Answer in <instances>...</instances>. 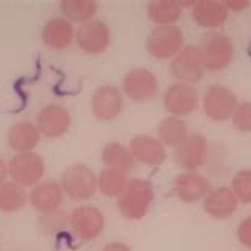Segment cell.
I'll use <instances>...</instances> for the list:
<instances>
[{
  "label": "cell",
  "instance_id": "6da1fadb",
  "mask_svg": "<svg viewBox=\"0 0 251 251\" xmlns=\"http://www.w3.org/2000/svg\"><path fill=\"white\" fill-rule=\"evenodd\" d=\"M153 186L147 180H130L124 188L120 199H118V208L124 218L132 221L142 220L148 213L151 202H153Z\"/></svg>",
  "mask_w": 251,
  "mask_h": 251
},
{
  "label": "cell",
  "instance_id": "7a4b0ae2",
  "mask_svg": "<svg viewBox=\"0 0 251 251\" xmlns=\"http://www.w3.org/2000/svg\"><path fill=\"white\" fill-rule=\"evenodd\" d=\"M202 65L208 70H223L232 61V42L220 32H210L201 40L199 46Z\"/></svg>",
  "mask_w": 251,
  "mask_h": 251
},
{
  "label": "cell",
  "instance_id": "3957f363",
  "mask_svg": "<svg viewBox=\"0 0 251 251\" xmlns=\"http://www.w3.org/2000/svg\"><path fill=\"white\" fill-rule=\"evenodd\" d=\"M62 188L74 201H86L94 196L97 189V176L88 166L76 164L64 172Z\"/></svg>",
  "mask_w": 251,
  "mask_h": 251
},
{
  "label": "cell",
  "instance_id": "277c9868",
  "mask_svg": "<svg viewBox=\"0 0 251 251\" xmlns=\"http://www.w3.org/2000/svg\"><path fill=\"white\" fill-rule=\"evenodd\" d=\"M183 34L176 25H159L147 38V51L156 59H169L183 50Z\"/></svg>",
  "mask_w": 251,
  "mask_h": 251
},
{
  "label": "cell",
  "instance_id": "5b68a950",
  "mask_svg": "<svg viewBox=\"0 0 251 251\" xmlns=\"http://www.w3.org/2000/svg\"><path fill=\"white\" fill-rule=\"evenodd\" d=\"M237 108V96L232 89L221 84H213L203 96V110L211 121L223 123L232 118Z\"/></svg>",
  "mask_w": 251,
  "mask_h": 251
},
{
  "label": "cell",
  "instance_id": "8992f818",
  "mask_svg": "<svg viewBox=\"0 0 251 251\" xmlns=\"http://www.w3.org/2000/svg\"><path fill=\"white\" fill-rule=\"evenodd\" d=\"M8 172L19 186H32L42 180L45 174L43 157L35 153H19L10 162Z\"/></svg>",
  "mask_w": 251,
  "mask_h": 251
},
{
  "label": "cell",
  "instance_id": "52a82bcc",
  "mask_svg": "<svg viewBox=\"0 0 251 251\" xmlns=\"http://www.w3.org/2000/svg\"><path fill=\"white\" fill-rule=\"evenodd\" d=\"M170 72L176 80L184 83H196L203 75V65L197 46L183 48L170 64Z\"/></svg>",
  "mask_w": 251,
  "mask_h": 251
},
{
  "label": "cell",
  "instance_id": "ba28073f",
  "mask_svg": "<svg viewBox=\"0 0 251 251\" xmlns=\"http://www.w3.org/2000/svg\"><path fill=\"white\" fill-rule=\"evenodd\" d=\"M70 227L81 240H94L103 229V215L92 205H81L72 211Z\"/></svg>",
  "mask_w": 251,
  "mask_h": 251
},
{
  "label": "cell",
  "instance_id": "9c48e42d",
  "mask_svg": "<svg viewBox=\"0 0 251 251\" xmlns=\"http://www.w3.org/2000/svg\"><path fill=\"white\" fill-rule=\"evenodd\" d=\"M123 88L130 100L145 102L157 94V80L150 70L135 69L124 76Z\"/></svg>",
  "mask_w": 251,
  "mask_h": 251
},
{
  "label": "cell",
  "instance_id": "30bf717a",
  "mask_svg": "<svg viewBox=\"0 0 251 251\" xmlns=\"http://www.w3.org/2000/svg\"><path fill=\"white\" fill-rule=\"evenodd\" d=\"M78 46L89 54H100L110 45V29L102 21H88L76 30Z\"/></svg>",
  "mask_w": 251,
  "mask_h": 251
},
{
  "label": "cell",
  "instance_id": "8fae6325",
  "mask_svg": "<svg viewBox=\"0 0 251 251\" xmlns=\"http://www.w3.org/2000/svg\"><path fill=\"white\" fill-rule=\"evenodd\" d=\"M199 103V94L191 84H174L164 96V105L175 116H188Z\"/></svg>",
  "mask_w": 251,
  "mask_h": 251
},
{
  "label": "cell",
  "instance_id": "7c38bea8",
  "mask_svg": "<svg viewBox=\"0 0 251 251\" xmlns=\"http://www.w3.org/2000/svg\"><path fill=\"white\" fill-rule=\"evenodd\" d=\"M129 151L135 161L151 167L161 166L167 159V151L161 140H156L150 135H138L132 138Z\"/></svg>",
  "mask_w": 251,
  "mask_h": 251
},
{
  "label": "cell",
  "instance_id": "4fadbf2b",
  "mask_svg": "<svg viewBox=\"0 0 251 251\" xmlns=\"http://www.w3.org/2000/svg\"><path fill=\"white\" fill-rule=\"evenodd\" d=\"M123 96L115 86H102L92 96V113L100 121H111L121 113Z\"/></svg>",
  "mask_w": 251,
  "mask_h": 251
},
{
  "label": "cell",
  "instance_id": "5bb4252c",
  "mask_svg": "<svg viewBox=\"0 0 251 251\" xmlns=\"http://www.w3.org/2000/svg\"><path fill=\"white\" fill-rule=\"evenodd\" d=\"M37 123H38V130L43 135L56 138V137H62L69 130L72 118L64 107L57 103H51L42 108Z\"/></svg>",
  "mask_w": 251,
  "mask_h": 251
},
{
  "label": "cell",
  "instance_id": "9a60e30c",
  "mask_svg": "<svg viewBox=\"0 0 251 251\" xmlns=\"http://www.w3.org/2000/svg\"><path fill=\"white\" fill-rule=\"evenodd\" d=\"M210 181L201 174H194V172H188V174H181L176 176L174 183V193L181 202H197L202 199L203 196L208 193Z\"/></svg>",
  "mask_w": 251,
  "mask_h": 251
},
{
  "label": "cell",
  "instance_id": "2e32d148",
  "mask_svg": "<svg viewBox=\"0 0 251 251\" xmlns=\"http://www.w3.org/2000/svg\"><path fill=\"white\" fill-rule=\"evenodd\" d=\"M207 138L202 134H193L186 138L180 148H176V161L186 170H196L205 162Z\"/></svg>",
  "mask_w": 251,
  "mask_h": 251
},
{
  "label": "cell",
  "instance_id": "e0dca14e",
  "mask_svg": "<svg viewBox=\"0 0 251 251\" xmlns=\"http://www.w3.org/2000/svg\"><path fill=\"white\" fill-rule=\"evenodd\" d=\"M237 205H239V199L229 188H218L211 191L203 202L207 215L216 218V220H226V218L232 216Z\"/></svg>",
  "mask_w": 251,
  "mask_h": 251
},
{
  "label": "cell",
  "instance_id": "ac0fdd59",
  "mask_svg": "<svg viewBox=\"0 0 251 251\" xmlns=\"http://www.w3.org/2000/svg\"><path fill=\"white\" fill-rule=\"evenodd\" d=\"M43 42L52 50H65L74 42L75 30L70 21L62 18H52L45 24L42 32Z\"/></svg>",
  "mask_w": 251,
  "mask_h": 251
},
{
  "label": "cell",
  "instance_id": "d6986e66",
  "mask_svg": "<svg viewBox=\"0 0 251 251\" xmlns=\"http://www.w3.org/2000/svg\"><path fill=\"white\" fill-rule=\"evenodd\" d=\"M30 203L42 213H52L62 203V188L56 181L37 184L30 193Z\"/></svg>",
  "mask_w": 251,
  "mask_h": 251
},
{
  "label": "cell",
  "instance_id": "ffe728a7",
  "mask_svg": "<svg viewBox=\"0 0 251 251\" xmlns=\"http://www.w3.org/2000/svg\"><path fill=\"white\" fill-rule=\"evenodd\" d=\"M193 16L196 23L207 29H216L224 24L227 18V8L223 2L216 0H201L194 3Z\"/></svg>",
  "mask_w": 251,
  "mask_h": 251
},
{
  "label": "cell",
  "instance_id": "44dd1931",
  "mask_svg": "<svg viewBox=\"0 0 251 251\" xmlns=\"http://www.w3.org/2000/svg\"><path fill=\"white\" fill-rule=\"evenodd\" d=\"M40 142V130L30 123H18L8 130V143L11 150L29 153Z\"/></svg>",
  "mask_w": 251,
  "mask_h": 251
},
{
  "label": "cell",
  "instance_id": "7402d4cb",
  "mask_svg": "<svg viewBox=\"0 0 251 251\" xmlns=\"http://www.w3.org/2000/svg\"><path fill=\"white\" fill-rule=\"evenodd\" d=\"M157 134H159L161 143L170 148H180L189 137L186 123L176 116H169L162 120L157 127Z\"/></svg>",
  "mask_w": 251,
  "mask_h": 251
},
{
  "label": "cell",
  "instance_id": "603a6c76",
  "mask_svg": "<svg viewBox=\"0 0 251 251\" xmlns=\"http://www.w3.org/2000/svg\"><path fill=\"white\" fill-rule=\"evenodd\" d=\"M102 161L110 169H118L123 172H130L135 167V159L130 151L121 143H107L102 150Z\"/></svg>",
  "mask_w": 251,
  "mask_h": 251
},
{
  "label": "cell",
  "instance_id": "cb8c5ba5",
  "mask_svg": "<svg viewBox=\"0 0 251 251\" xmlns=\"http://www.w3.org/2000/svg\"><path fill=\"white\" fill-rule=\"evenodd\" d=\"M181 15V3L175 0H156L148 5V16L153 23L172 25Z\"/></svg>",
  "mask_w": 251,
  "mask_h": 251
},
{
  "label": "cell",
  "instance_id": "d4e9b609",
  "mask_svg": "<svg viewBox=\"0 0 251 251\" xmlns=\"http://www.w3.org/2000/svg\"><path fill=\"white\" fill-rule=\"evenodd\" d=\"M127 174L118 169H103L97 178V188L107 197L121 196L124 188L127 186Z\"/></svg>",
  "mask_w": 251,
  "mask_h": 251
},
{
  "label": "cell",
  "instance_id": "484cf974",
  "mask_svg": "<svg viewBox=\"0 0 251 251\" xmlns=\"http://www.w3.org/2000/svg\"><path fill=\"white\" fill-rule=\"evenodd\" d=\"M61 10L70 21L84 24L96 15L97 3L94 0H64L61 2Z\"/></svg>",
  "mask_w": 251,
  "mask_h": 251
},
{
  "label": "cell",
  "instance_id": "4316f807",
  "mask_svg": "<svg viewBox=\"0 0 251 251\" xmlns=\"http://www.w3.org/2000/svg\"><path fill=\"white\" fill-rule=\"evenodd\" d=\"M25 202H27V196H25L24 189L16 183H3L0 184V210L11 213V211L21 210Z\"/></svg>",
  "mask_w": 251,
  "mask_h": 251
},
{
  "label": "cell",
  "instance_id": "83f0119b",
  "mask_svg": "<svg viewBox=\"0 0 251 251\" xmlns=\"http://www.w3.org/2000/svg\"><path fill=\"white\" fill-rule=\"evenodd\" d=\"M232 193L243 203H251V170H240L232 180Z\"/></svg>",
  "mask_w": 251,
  "mask_h": 251
},
{
  "label": "cell",
  "instance_id": "f1b7e54d",
  "mask_svg": "<svg viewBox=\"0 0 251 251\" xmlns=\"http://www.w3.org/2000/svg\"><path fill=\"white\" fill-rule=\"evenodd\" d=\"M232 124L239 132H251V102H243L235 108Z\"/></svg>",
  "mask_w": 251,
  "mask_h": 251
},
{
  "label": "cell",
  "instance_id": "f546056e",
  "mask_svg": "<svg viewBox=\"0 0 251 251\" xmlns=\"http://www.w3.org/2000/svg\"><path fill=\"white\" fill-rule=\"evenodd\" d=\"M237 237H239V242L243 247L251 248V216L242 221L239 229H237Z\"/></svg>",
  "mask_w": 251,
  "mask_h": 251
},
{
  "label": "cell",
  "instance_id": "4dcf8cb0",
  "mask_svg": "<svg viewBox=\"0 0 251 251\" xmlns=\"http://www.w3.org/2000/svg\"><path fill=\"white\" fill-rule=\"evenodd\" d=\"M224 5H226V8H230V10H243L248 6V2L247 0H240V2L239 0H227Z\"/></svg>",
  "mask_w": 251,
  "mask_h": 251
},
{
  "label": "cell",
  "instance_id": "1f68e13d",
  "mask_svg": "<svg viewBox=\"0 0 251 251\" xmlns=\"http://www.w3.org/2000/svg\"><path fill=\"white\" fill-rule=\"evenodd\" d=\"M103 251H130V248L127 245H124V243L115 242V243H108V245L103 248Z\"/></svg>",
  "mask_w": 251,
  "mask_h": 251
},
{
  "label": "cell",
  "instance_id": "d6a6232c",
  "mask_svg": "<svg viewBox=\"0 0 251 251\" xmlns=\"http://www.w3.org/2000/svg\"><path fill=\"white\" fill-rule=\"evenodd\" d=\"M6 175H8V169H6L5 162H3L2 159H0V184H3Z\"/></svg>",
  "mask_w": 251,
  "mask_h": 251
}]
</instances>
